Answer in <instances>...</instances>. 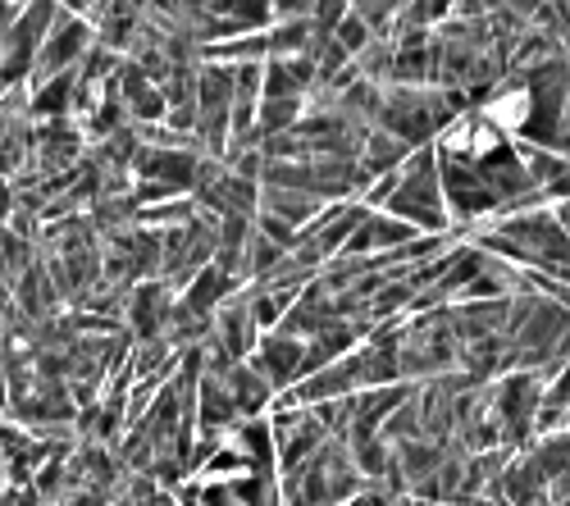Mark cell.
<instances>
[{
    "mask_svg": "<svg viewBox=\"0 0 570 506\" xmlns=\"http://www.w3.org/2000/svg\"><path fill=\"white\" fill-rule=\"evenodd\" d=\"M311 6H315V0H278V14L283 19H288V14H306Z\"/></svg>",
    "mask_w": 570,
    "mask_h": 506,
    "instance_id": "6da1fadb",
    "label": "cell"
}]
</instances>
